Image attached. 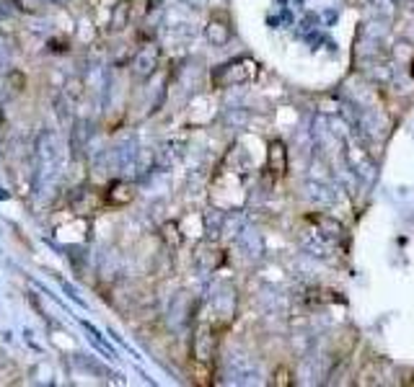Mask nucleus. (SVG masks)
<instances>
[{
  "mask_svg": "<svg viewBox=\"0 0 414 387\" xmlns=\"http://www.w3.org/2000/svg\"><path fill=\"white\" fill-rule=\"evenodd\" d=\"M285 168H287V155H285V145L280 139H275L269 145V170L275 176H285Z\"/></svg>",
  "mask_w": 414,
  "mask_h": 387,
  "instance_id": "7ed1b4c3",
  "label": "nucleus"
},
{
  "mask_svg": "<svg viewBox=\"0 0 414 387\" xmlns=\"http://www.w3.org/2000/svg\"><path fill=\"white\" fill-rule=\"evenodd\" d=\"M104 199L109 201V204H114V207H125V204H129V201L135 199V189L129 186V183H125V181H114V183H109Z\"/></svg>",
  "mask_w": 414,
  "mask_h": 387,
  "instance_id": "f03ea898",
  "label": "nucleus"
},
{
  "mask_svg": "<svg viewBox=\"0 0 414 387\" xmlns=\"http://www.w3.org/2000/svg\"><path fill=\"white\" fill-rule=\"evenodd\" d=\"M412 78H414V65H412Z\"/></svg>",
  "mask_w": 414,
  "mask_h": 387,
  "instance_id": "20e7f679",
  "label": "nucleus"
},
{
  "mask_svg": "<svg viewBox=\"0 0 414 387\" xmlns=\"http://www.w3.org/2000/svg\"><path fill=\"white\" fill-rule=\"evenodd\" d=\"M254 75H256V62L254 59H236V62H228L220 70H215L213 83L218 88H230V85L244 83V80H251Z\"/></svg>",
  "mask_w": 414,
  "mask_h": 387,
  "instance_id": "f257e3e1",
  "label": "nucleus"
}]
</instances>
